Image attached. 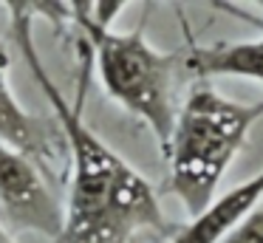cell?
<instances>
[{"instance_id":"obj_4","label":"cell","mask_w":263,"mask_h":243,"mask_svg":"<svg viewBox=\"0 0 263 243\" xmlns=\"http://www.w3.org/2000/svg\"><path fill=\"white\" fill-rule=\"evenodd\" d=\"M0 218L51 240L65 223V209L48 190L40 167L6 144H0Z\"/></svg>"},{"instance_id":"obj_3","label":"cell","mask_w":263,"mask_h":243,"mask_svg":"<svg viewBox=\"0 0 263 243\" xmlns=\"http://www.w3.org/2000/svg\"><path fill=\"white\" fill-rule=\"evenodd\" d=\"M65 14L74 17V23L85 34L105 94L119 102L127 113L150 124L161 156L167 158L178 116L173 96V71L178 57L159 54L142 37V31L119 34L110 26L97 23V17L91 14V3H71L65 6Z\"/></svg>"},{"instance_id":"obj_2","label":"cell","mask_w":263,"mask_h":243,"mask_svg":"<svg viewBox=\"0 0 263 243\" xmlns=\"http://www.w3.org/2000/svg\"><path fill=\"white\" fill-rule=\"evenodd\" d=\"M263 116V102L240 105L198 82L178 107L170 150V190L190 215H201L215 201L218 184L229 170L246 133Z\"/></svg>"},{"instance_id":"obj_1","label":"cell","mask_w":263,"mask_h":243,"mask_svg":"<svg viewBox=\"0 0 263 243\" xmlns=\"http://www.w3.org/2000/svg\"><path fill=\"white\" fill-rule=\"evenodd\" d=\"M12 37L20 45L37 85L43 88L51 110L57 113L65 147L71 153V190L65 207V223L51 243H130L142 229L170 232L153 186L130 167L116 150H110L80 116L54 79L46 73L31 37L29 6L12 3Z\"/></svg>"},{"instance_id":"obj_7","label":"cell","mask_w":263,"mask_h":243,"mask_svg":"<svg viewBox=\"0 0 263 243\" xmlns=\"http://www.w3.org/2000/svg\"><path fill=\"white\" fill-rule=\"evenodd\" d=\"M184 71L198 79L212 77H246L263 85V37L243 43H218L206 48H190L178 57Z\"/></svg>"},{"instance_id":"obj_5","label":"cell","mask_w":263,"mask_h":243,"mask_svg":"<svg viewBox=\"0 0 263 243\" xmlns=\"http://www.w3.org/2000/svg\"><path fill=\"white\" fill-rule=\"evenodd\" d=\"M6 71H9V54L0 45V144L23 153L26 158H31L34 164L48 170L57 158V144L46 133L40 119L26 113L23 105L14 99Z\"/></svg>"},{"instance_id":"obj_8","label":"cell","mask_w":263,"mask_h":243,"mask_svg":"<svg viewBox=\"0 0 263 243\" xmlns=\"http://www.w3.org/2000/svg\"><path fill=\"white\" fill-rule=\"evenodd\" d=\"M221 243H263V198L232 226Z\"/></svg>"},{"instance_id":"obj_6","label":"cell","mask_w":263,"mask_h":243,"mask_svg":"<svg viewBox=\"0 0 263 243\" xmlns=\"http://www.w3.org/2000/svg\"><path fill=\"white\" fill-rule=\"evenodd\" d=\"M263 198V170L255 178L243 181L240 186L218 195L201 215H195L193 223L178 229L173 243H221L232 232V226Z\"/></svg>"},{"instance_id":"obj_9","label":"cell","mask_w":263,"mask_h":243,"mask_svg":"<svg viewBox=\"0 0 263 243\" xmlns=\"http://www.w3.org/2000/svg\"><path fill=\"white\" fill-rule=\"evenodd\" d=\"M0 243H12V237H9V232L0 226Z\"/></svg>"}]
</instances>
